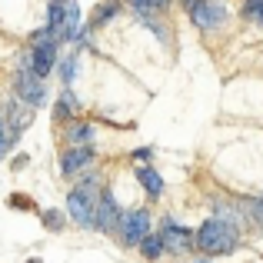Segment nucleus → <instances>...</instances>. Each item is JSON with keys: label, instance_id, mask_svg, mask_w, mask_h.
Returning <instances> with one entry per match:
<instances>
[{"label": "nucleus", "instance_id": "nucleus-1", "mask_svg": "<svg viewBox=\"0 0 263 263\" xmlns=\"http://www.w3.org/2000/svg\"><path fill=\"white\" fill-rule=\"evenodd\" d=\"M240 243V230L223 220H206L197 233H193V247H200L203 253H230Z\"/></svg>", "mask_w": 263, "mask_h": 263}, {"label": "nucleus", "instance_id": "nucleus-2", "mask_svg": "<svg viewBox=\"0 0 263 263\" xmlns=\"http://www.w3.org/2000/svg\"><path fill=\"white\" fill-rule=\"evenodd\" d=\"M97 200H100L97 197V186L93 190H70V197H67V217L77 227H93Z\"/></svg>", "mask_w": 263, "mask_h": 263}, {"label": "nucleus", "instance_id": "nucleus-3", "mask_svg": "<svg viewBox=\"0 0 263 263\" xmlns=\"http://www.w3.org/2000/svg\"><path fill=\"white\" fill-rule=\"evenodd\" d=\"M117 233H120V240L127 247H140V240L150 233V213L147 210H127V213H120Z\"/></svg>", "mask_w": 263, "mask_h": 263}, {"label": "nucleus", "instance_id": "nucleus-4", "mask_svg": "<svg viewBox=\"0 0 263 263\" xmlns=\"http://www.w3.org/2000/svg\"><path fill=\"white\" fill-rule=\"evenodd\" d=\"M193 24L200 27V30H217V27L227 24V7L220 4V0H200L197 7L190 10Z\"/></svg>", "mask_w": 263, "mask_h": 263}, {"label": "nucleus", "instance_id": "nucleus-5", "mask_svg": "<svg viewBox=\"0 0 263 263\" xmlns=\"http://www.w3.org/2000/svg\"><path fill=\"white\" fill-rule=\"evenodd\" d=\"M17 97L27 103V107H40V103L47 100V87H44V80H37L33 77V70H27V73H17Z\"/></svg>", "mask_w": 263, "mask_h": 263}, {"label": "nucleus", "instance_id": "nucleus-6", "mask_svg": "<svg viewBox=\"0 0 263 263\" xmlns=\"http://www.w3.org/2000/svg\"><path fill=\"white\" fill-rule=\"evenodd\" d=\"M160 240H163V250H174V253H183L193 247V233L186 227L174 223V220H163V230H160Z\"/></svg>", "mask_w": 263, "mask_h": 263}, {"label": "nucleus", "instance_id": "nucleus-7", "mask_svg": "<svg viewBox=\"0 0 263 263\" xmlns=\"http://www.w3.org/2000/svg\"><path fill=\"white\" fill-rule=\"evenodd\" d=\"M87 167H93V150L90 147H70L60 157V170H64L67 177L80 174V170H87Z\"/></svg>", "mask_w": 263, "mask_h": 263}, {"label": "nucleus", "instance_id": "nucleus-8", "mask_svg": "<svg viewBox=\"0 0 263 263\" xmlns=\"http://www.w3.org/2000/svg\"><path fill=\"white\" fill-rule=\"evenodd\" d=\"M117 223H120V210H117L114 197H110V193H100V200H97L93 227H97V230H117Z\"/></svg>", "mask_w": 263, "mask_h": 263}, {"label": "nucleus", "instance_id": "nucleus-9", "mask_svg": "<svg viewBox=\"0 0 263 263\" xmlns=\"http://www.w3.org/2000/svg\"><path fill=\"white\" fill-rule=\"evenodd\" d=\"M57 47L60 44H44V47H33V67H30V70H33V77H37V80H44L47 77V73H50L53 70V64H57Z\"/></svg>", "mask_w": 263, "mask_h": 263}, {"label": "nucleus", "instance_id": "nucleus-10", "mask_svg": "<svg viewBox=\"0 0 263 263\" xmlns=\"http://www.w3.org/2000/svg\"><path fill=\"white\" fill-rule=\"evenodd\" d=\"M67 140H70V147H90L93 127H90V123H70V127H67Z\"/></svg>", "mask_w": 263, "mask_h": 263}, {"label": "nucleus", "instance_id": "nucleus-11", "mask_svg": "<svg viewBox=\"0 0 263 263\" xmlns=\"http://www.w3.org/2000/svg\"><path fill=\"white\" fill-rule=\"evenodd\" d=\"M137 180L143 183V190H147L150 197H160V193H163V180L157 177V170H150V167H140V170H137Z\"/></svg>", "mask_w": 263, "mask_h": 263}, {"label": "nucleus", "instance_id": "nucleus-12", "mask_svg": "<svg viewBox=\"0 0 263 263\" xmlns=\"http://www.w3.org/2000/svg\"><path fill=\"white\" fill-rule=\"evenodd\" d=\"M73 110H80V103H77V97L67 90L64 93V100H57L53 103V120H70L73 117Z\"/></svg>", "mask_w": 263, "mask_h": 263}, {"label": "nucleus", "instance_id": "nucleus-13", "mask_svg": "<svg viewBox=\"0 0 263 263\" xmlns=\"http://www.w3.org/2000/svg\"><path fill=\"white\" fill-rule=\"evenodd\" d=\"M114 17H117V4H114V0H103V4H97L93 13H90V27H103L107 20H114Z\"/></svg>", "mask_w": 263, "mask_h": 263}, {"label": "nucleus", "instance_id": "nucleus-14", "mask_svg": "<svg viewBox=\"0 0 263 263\" xmlns=\"http://www.w3.org/2000/svg\"><path fill=\"white\" fill-rule=\"evenodd\" d=\"M17 137H20V134L10 127V123H7V114L0 110V157H4L7 150H10L13 143H17Z\"/></svg>", "mask_w": 263, "mask_h": 263}, {"label": "nucleus", "instance_id": "nucleus-15", "mask_svg": "<svg viewBox=\"0 0 263 263\" xmlns=\"http://www.w3.org/2000/svg\"><path fill=\"white\" fill-rule=\"evenodd\" d=\"M140 253L147 260H157L163 253V240H160V233H147V237L140 240Z\"/></svg>", "mask_w": 263, "mask_h": 263}, {"label": "nucleus", "instance_id": "nucleus-16", "mask_svg": "<svg viewBox=\"0 0 263 263\" xmlns=\"http://www.w3.org/2000/svg\"><path fill=\"white\" fill-rule=\"evenodd\" d=\"M73 70H77V53H70V57L57 60V73H60V80H64L67 87L73 84Z\"/></svg>", "mask_w": 263, "mask_h": 263}, {"label": "nucleus", "instance_id": "nucleus-17", "mask_svg": "<svg viewBox=\"0 0 263 263\" xmlns=\"http://www.w3.org/2000/svg\"><path fill=\"white\" fill-rule=\"evenodd\" d=\"M64 213H60V210H47L44 213V227H47V230H60V227H64Z\"/></svg>", "mask_w": 263, "mask_h": 263}, {"label": "nucleus", "instance_id": "nucleus-18", "mask_svg": "<svg viewBox=\"0 0 263 263\" xmlns=\"http://www.w3.org/2000/svg\"><path fill=\"white\" fill-rule=\"evenodd\" d=\"M44 44H57L50 30H37V33H30V50H33V47H44Z\"/></svg>", "mask_w": 263, "mask_h": 263}, {"label": "nucleus", "instance_id": "nucleus-19", "mask_svg": "<svg viewBox=\"0 0 263 263\" xmlns=\"http://www.w3.org/2000/svg\"><path fill=\"white\" fill-rule=\"evenodd\" d=\"M243 17L250 20V24H263V7H260V4H247Z\"/></svg>", "mask_w": 263, "mask_h": 263}, {"label": "nucleus", "instance_id": "nucleus-20", "mask_svg": "<svg viewBox=\"0 0 263 263\" xmlns=\"http://www.w3.org/2000/svg\"><path fill=\"white\" fill-rule=\"evenodd\" d=\"M250 217H253V220H257V223L263 227V200H257V203L250 206Z\"/></svg>", "mask_w": 263, "mask_h": 263}, {"label": "nucleus", "instance_id": "nucleus-21", "mask_svg": "<svg viewBox=\"0 0 263 263\" xmlns=\"http://www.w3.org/2000/svg\"><path fill=\"white\" fill-rule=\"evenodd\" d=\"M150 157H154V150H150V147H140V150H134V160H140V163H147Z\"/></svg>", "mask_w": 263, "mask_h": 263}, {"label": "nucleus", "instance_id": "nucleus-22", "mask_svg": "<svg viewBox=\"0 0 263 263\" xmlns=\"http://www.w3.org/2000/svg\"><path fill=\"white\" fill-rule=\"evenodd\" d=\"M197 4H200V0H183V7H186V10H193Z\"/></svg>", "mask_w": 263, "mask_h": 263}, {"label": "nucleus", "instance_id": "nucleus-23", "mask_svg": "<svg viewBox=\"0 0 263 263\" xmlns=\"http://www.w3.org/2000/svg\"><path fill=\"white\" fill-rule=\"evenodd\" d=\"M247 4H260V7H263V0H247Z\"/></svg>", "mask_w": 263, "mask_h": 263}, {"label": "nucleus", "instance_id": "nucleus-24", "mask_svg": "<svg viewBox=\"0 0 263 263\" xmlns=\"http://www.w3.org/2000/svg\"><path fill=\"white\" fill-rule=\"evenodd\" d=\"M197 263H206V260H197Z\"/></svg>", "mask_w": 263, "mask_h": 263}]
</instances>
